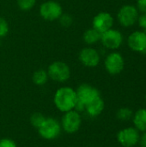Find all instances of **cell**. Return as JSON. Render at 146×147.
Instances as JSON below:
<instances>
[{
	"instance_id": "6da1fadb",
	"label": "cell",
	"mask_w": 146,
	"mask_h": 147,
	"mask_svg": "<svg viewBox=\"0 0 146 147\" xmlns=\"http://www.w3.org/2000/svg\"><path fill=\"white\" fill-rule=\"evenodd\" d=\"M77 97L76 90L71 87H61L59 88L53 98L56 108L64 113L73 110L77 103Z\"/></svg>"
},
{
	"instance_id": "7a4b0ae2",
	"label": "cell",
	"mask_w": 146,
	"mask_h": 147,
	"mask_svg": "<svg viewBox=\"0 0 146 147\" xmlns=\"http://www.w3.org/2000/svg\"><path fill=\"white\" fill-rule=\"evenodd\" d=\"M48 77L59 83L66 82L71 77V70L67 64L62 61L52 62L47 70Z\"/></svg>"
},
{
	"instance_id": "3957f363",
	"label": "cell",
	"mask_w": 146,
	"mask_h": 147,
	"mask_svg": "<svg viewBox=\"0 0 146 147\" xmlns=\"http://www.w3.org/2000/svg\"><path fill=\"white\" fill-rule=\"evenodd\" d=\"M62 14V6L56 1H46L40 6V15L46 21L53 22L58 20Z\"/></svg>"
},
{
	"instance_id": "277c9868",
	"label": "cell",
	"mask_w": 146,
	"mask_h": 147,
	"mask_svg": "<svg viewBox=\"0 0 146 147\" xmlns=\"http://www.w3.org/2000/svg\"><path fill=\"white\" fill-rule=\"evenodd\" d=\"M62 127L67 134H75L77 132L82 124V118L80 114L76 110H71L65 113L62 117Z\"/></svg>"
},
{
	"instance_id": "5b68a950",
	"label": "cell",
	"mask_w": 146,
	"mask_h": 147,
	"mask_svg": "<svg viewBox=\"0 0 146 147\" xmlns=\"http://www.w3.org/2000/svg\"><path fill=\"white\" fill-rule=\"evenodd\" d=\"M61 131V126L53 118H46L43 124L38 128L39 134L45 140H54L59 137Z\"/></svg>"
},
{
	"instance_id": "8992f818",
	"label": "cell",
	"mask_w": 146,
	"mask_h": 147,
	"mask_svg": "<svg viewBox=\"0 0 146 147\" xmlns=\"http://www.w3.org/2000/svg\"><path fill=\"white\" fill-rule=\"evenodd\" d=\"M119 143L124 147H133L140 140V135L138 129L128 127L120 130L117 134Z\"/></svg>"
},
{
	"instance_id": "52a82bcc",
	"label": "cell",
	"mask_w": 146,
	"mask_h": 147,
	"mask_svg": "<svg viewBox=\"0 0 146 147\" xmlns=\"http://www.w3.org/2000/svg\"><path fill=\"white\" fill-rule=\"evenodd\" d=\"M76 93H77V101L81 102L84 105L88 104L89 102L93 101L94 99L101 96L99 90L96 88L88 84H83L79 85L77 90H76Z\"/></svg>"
},
{
	"instance_id": "ba28073f",
	"label": "cell",
	"mask_w": 146,
	"mask_h": 147,
	"mask_svg": "<svg viewBox=\"0 0 146 147\" xmlns=\"http://www.w3.org/2000/svg\"><path fill=\"white\" fill-rule=\"evenodd\" d=\"M101 40L105 47L109 49H116L122 43V35L118 30L108 29L102 34Z\"/></svg>"
},
{
	"instance_id": "9c48e42d",
	"label": "cell",
	"mask_w": 146,
	"mask_h": 147,
	"mask_svg": "<svg viewBox=\"0 0 146 147\" xmlns=\"http://www.w3.org/2000/svg\"><path fill=\"white\" fill-rule=\"evenodd\" d=\"M105 67L112 75L119 74L124 68V59L118 53H110L105 59Z\"/></svg>"
},
{
	"instance_id": "30bf717a",
	"label": "cell",
	"mask_w": 146,
	"mask_h": 147,
	"mask_svg": "<svg viewBox=\"0 0 146 147\" xmlns=\"http://www.w3.org/2000/svg\"><path fill=\"white\" fill-rule=\"evenodd\" d=\"M118 19L123 26H132L138 19V11L133 5H125L120 9Z\"/></svg>"
},
{
	"instance_id": "8fae6325",
	"label": "cell",
	"mask_w": 146,
	"mask_h": 147,
	"mask_svg": "<svg viewBox=\"0 0 146 147\" xmlns=\"http://www.w3.org/2000/svg\"><path fill=\"white\" fill-rule=\"evenodd\" d=\"M114 24V19L112 16L108 12H100L93 19V28L100 32L101 34L111 29Z\"/></svg>"
},
{
	"instance_id": "7c38bea8",
	"label": "cell",
	"mask_w": 146,
	"mask_h": 147,
	"mask_svg": "<svg viewBox=\"0 0 146 147\" xmlns=\"http://www.w3.org/2000/svg\"><path fill=\"white\" fill-rule=\"evenodd\" d=\"M79 59L83 65L87 67H95L100 62V54L96 49L86 47L81 50Z\"/></svg>"
},
{
	"instance_id": "4fadbf2b",
	"label": "cell",
	"mask_w": 146,
	"mask_h": 147,
	"mask_svg": "<svg viewBox=\"0 0 146 147\" xmlns=\"http://www.w3.org/2000/svg\"><path fill=\"white\" fill-rule=\"evenodd\" d=\"M128 45L137 52H142L146 47V35L143 32H134L128 38Z\"/></svg>"
},
{
	"instance_id": "5bb4252c",
	"label": "cell",
	"mask_w": 146,
	"mask_h": 147,
	"mask_svg": "<svg viewBox=\"0 0 146 147\" xmlns=\"http://www.w3.org/2000/svg\"><path fill=\"white\" fill-rule=\"evenodd\" d=\"M104 102L101 96L94 99L85 105V111L91 117H96L102 114L104 109Z\"/></svg>"
},
{
	"instance_id": "9a60e30c",
	"label": "cell",
	"mask_w": 146,
	"mask_h": 147,
	"mask_svg": "<svg viewBox=\"0 0 146 147\" xmlns=\"http://www.w3.org/2000/svg\"><path fill=\"white\" fill-rule=\"evenodd\" d=\"M133 123L136 127V129L146 132V109H142L136 112L133 117Z\"/></svg>"
},
{
	"instance_id": "2e32d148",
	"label": "cell",
	"mask_w": 146,
	"mask_h": 147,
	"mask_svg": "<svg viewBox=\"0 0 146 147\" xmlns=\"http://www.w3.org/2000/svg\"><path fill=\"white\" fill-rule=\"evenodd\" d=\"M101 36H102V34L100 32H98L95 28H90V29L86 30L85 33L83 34V40L87 44L92 45V44L96 43L98 40H100Z\"/></svg>"
},
{
	"instance_id": "e0dca14e",
	"label": "cell",
	"mask_w": 146,
	"mask_h": 147,
	"mask_svg": "<svg viewBox=\"0 0 146 147\" xmlns=\"http://www.w3.org/2000/svg\"><path fill=\"white\" fill-rule=\"evenodd\" d=\"M48 78L49 77H48L47 71H46L42 69H40L34 72L32 79H33V82L36 85L41 86V85H44L47 82Z\"/></svg>"
},
{
	"instance_id": "ac0fdd59",
	"label": "cell",
	"mask_w": 146,
	"mask_h": 147,
	"mask_svg": "<svg viewBox=\"0 0 146 147\" xmlns=\"http://www.w3.org/2000/svg\"><path fill=\"white\" fill-rule=\"evenodd\" d=\"M45 120H46V117L42 114L34 113V114L32 115V116L30 118V122H31L33 127H36L38 129L43 124Z\"/></svg>"
},
{
	"instance_id": "d6986e66",
	"label": "cell",
	"mask_w": 146,
	"mask_h": 147,
	"mask_svg": "<svg viewBox=\"0 0 146 147\" xmlns=\"http://www.w3.org/2000/svg\"><path fill=\"white\" fill-rule=\"evenodd\" d=\"M133 116V111L128 108H122L118 110L117 112V117L120 121H128Z\"/></svg>"
},
{
	"instance_id": "ffe728a7",
	"label": "cell",
	"mask_w": 146,
	"mask_h": 147,
	"mask_svg": "<svg viewBox=\"0 0 146 147\" xmlns=\"http://www.w3.org/2000/svg\"><path fill=\"white\" fill-rule=\"evenodd\" d=\"M36 0H17V5L20 9L28 11L34 8Z\"/></svg>"
},
{
	"instance_id": "44dd1931",
	"label": "cell",
	"mask_w": 146,
	"mask_h": 147,
	"mask_svg": "<svg viewBox=\"0 0 146 147\" xmlns=\"http://www.w3.org/2000/svg\"><path fill=\"white\" fill-rule=\"evenodd\" d=\"M8 33H9V24L4 18L0 17V38L5 37L8 34Z\"/></svg>"
},
{
	"instance_id": "7402d4cb",
	"label": "cell",
	"mask_w": 146,
	"mask_h": 147,
	"mask_svg": "<svg viewBox=\"0 0 146 147\" xmlns=\"http://www.w3.org/2000/svg\"><path fill=\"white\" fill-rule=\"evenodd\" d=\"M59 19L60 24L63 27H65V28L70 27L72 24V21H73L72 20V17L70 15H68V14H62L61 16Z\"/></svg>"
},
{
	"instance_id": "603a6c76",
	"label": "cell",
	"mask_w": 146,
	"mask_h": 147,
	"mask_svg": "<svg viewBox=\"0 0 146 147\" xmlns=\"http://www.w3.org/2000/svg\"><path fill=\"white\" fill-rule=\"evenodd\" d=\"M0 147H17L14 140L10 139H2L0 140Z\"/></svg>"
},
{
	"instance_id": "cb8c5ba5",
	"label": "cell",
	"mask_w": 146,
	"mask_h": 147,
	"mask_svg": "<svg viewBox=\"0 0 146 147\" xmlns=\"http://www.w3.org/2000/svg\"><path fill=\"white\" fill-rule=\"evenodd\" d=\"M138 7L140 11L146 13V0H139L138 1Z\"/></svg>"
},
{
	"instance_id": "d4e9b609",
	"label": "cell",
	"mask_w": 146,
	"mask_h": 147,
	"mask_svg": "<svg viewBox=\"0 0 146 147\" xmlns=\"http://www.w3.org/2000/svg\"><path fill=\"white\" fill-rule=\"evenodd\" d=\"M139 23L140 25V27L144 28L146 29V13L142 15L141 16H139Z\"/></svg>"
},
{
	"instance_id": "484cf974",
	"label": "cell",
	"mask_w": 146,
	"mask_h": 147,
	"mask_svg": "<svg viewBox=\"0 0 146 147\" xmlns=\"http://www.w3.org/2000/svg\"><path fill=\"white\" fill-rule=\"evenodd\" d=\"M139 141L141 143L142 147H146V132H145V134L142 135V137H140Z\"/></svg>"
},
{
	"instance_id": "4316f807",
	"label": "cell",
	"mask_w": 146,
	"mask_h": 147,
	"mask_svg": "<svg viewBox=\"0 0 146 147\" xmlns=\"http://www.w3.org/2000/svg\"><path fill=\"white\" fill-rule=\"evenodd\" d=\"M145 35H146V29H145Z\"/></svg>"
},
{
	"instance_id": "83f0119b",
	"label": "cell",
	"mask_w": 146,
	"mask_h": 147,
	"mask_svg": "<svg viewBox=\"0 0 146 147\" xmlns=\"http://www.w3.org/2000/svg\"><path fill=\"white\" fill-rule=\"evenodd\" d=\"M145 99H146V96H145Z\"/></svg>"
}]
</instances>
